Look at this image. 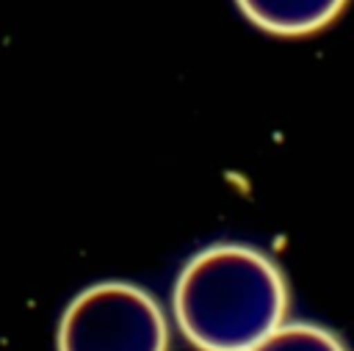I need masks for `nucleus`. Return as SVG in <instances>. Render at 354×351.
<instances>
[{
	"label": "nucleus",
	"instance_id": "obj_2",
	"mask_svg": "<svg viewBox=\"0 0 354 351\" xmlns=\"http://www.w3.org/2000/svg\"><path fill=\"white\" fill-rule=\"evenodd\" d=\"M58 351H169V323L144 287L97 282L64 310Z\"/></svg>",
	"mask_w": 354,
	"mask_h": 351
},
{
	"label": "nucleus",
	"instance_id": "obj_4",
	"mask_svg": "<svg viewBox=\"0 0 354 351\" xmlns=\"http://www.w3.org/2000/svg\"><path fill=\"white\" fill-rule=\"evenodd\" d=\"M249 351H346L343 343L315 323H282Z\"/></svg>",
	"mask_w": 354,
	"mask_h": 351
},
{
	"label": "nucleus",
	"instance_id": "obj_1",
	"mask_svg": "<svg viewBox=\"0 0 354 351\" xmlns=\"http://www.w3.org/2000/svg\"><path fill=\"white\" fill-rule=\"evenodd\" d=\"M180 334L199 351H249L285 323L288 282L246 243H213L180 271L171 293Z\"/></svg>",
	"mask_w": 354,
	"mask_h": 351
},
{
	"label": "nucleus",
	"instance_id": "obj_3",
	"mask_svg": "<svg viewBox=\"0 0 354 351\" xmlns=\"http://www.w3.org/2000/svg\"><path fill=\"white\" fill-rule=\"evenodd\" d=\"M243 17L277 36H307L326 28L346 0H235Z\"/></svg>",
	"mask_w": 354,
	"mask_h": 351
}]
</instances>
